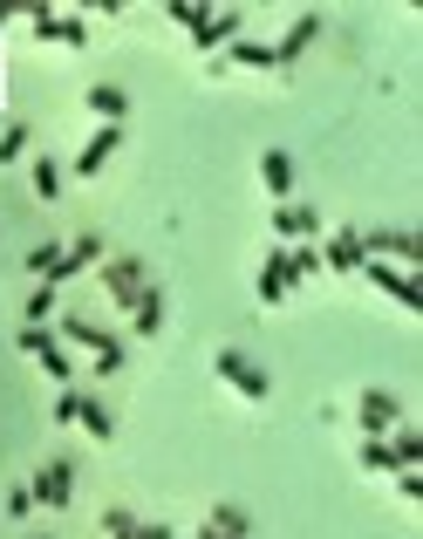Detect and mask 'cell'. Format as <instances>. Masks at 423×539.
<instances>
[{"label": "cell", "mask_w": 423, "mask_h": 539, "mask_svg": "<svg viewBox=\"0 0 423 539\" xmlns=\"http://www.w3.org/2000/svg\"><path fill=\"white\" fill-rule=\"evenodd\" d=\"M192 539H226V533H212V526H198V533Z\"/></svg>", "instance_id": "cell-34"}, {"label": "cell", "mask_w": 423, "mask_h": 539, "mask_svg": "<svg viewBox=\"0 0 423 539\" xmlns=\"http://www.w3.org/2000/svg\"><path fill=\"white\" fill-rule=\"evenodd\" d=\"M260 185L287 205V192H294V157L287 151H260Z\"/></svg>", "instance_id": "cell-17"}, {"label": "cell", "mask_w": 423, "mask_h": 539, "mask_svg": "<svg viewBox=\"0 0 423 539\" xmlns=\"http://www.w3.org/2000/svg\"><path fill=\"white\" fill-rule=\"evenodd\" d=\"M253 287H260V301H287V294H294V287H287V273H280V246H273L267 260H260V273H253Z\"/></svg>", "instance_id": "cell-20"}, {"label": "cell", "mask_w": 423, "mask_h": 539, "mask_svg": "<svg viewBox=\"0 0 423 539\" xmlns=\"http://www.w3.org/2000/svg\"><path fill=\"white\" fill-rule=\"evenodd\" d=\"M21 355H35L62 389L76 383V369H69V355H62V342H55V328H21Z\"/></svg>", "instance_id": "cell-4"}, {"label": "cell", "mask_w": 423, "mask_h": 539, "mask_svg": "<svg viewBox=\"0 0 423 539\" xmlns=\"http://www.w3.org/2000/svg\"><path fill=\"white\" fill-rule=\"evenodd\" d=\"M21 151H28V123H7L0 130V164H14Z\"/></svg>", "instance_id": "cell-29"}, {"label": "cell", "mask_w": 423, "mask_h": 539, "mask_svg": "<svg viewBox=\"0 0 423 539\" xmlns=\"http://www.w3.org/2000/svg\"><path fill=\"white\" fill-rule=\"evenodd\" d=\"M314 41H321V14H301V21H294V28H287V35L273 41V69H294V62H301V55H308Z\"/></svg>", "instance_id": "cell-12"}, {"label": "cell", "mask_w": 423, "mask_h": 539, "mask_svg": "<svg viewBox=\"0 0 423 539\" xmlns=\"http://www.w3.org/2000/svg\"><path fill=\"white\" fill-rule=\"evenodd\" d=\"M28 273H35L41 287H55V273H62V239H41V246H28Z\"/></svg>", "instance_id": "cell-23"}, {"label": "cell", "mask_w": 423, "mask_h": 539, "mask_svg": "<svg viewBox=\"0 0 423 539\" xmlns=\"http://www.w3.org/2000/svg\"><path fill=\"white\" fill-rule=\"evenodd\" d=\"M355 458H362V471H396V458H389L383 437H362V451H355Z\"/></svg>", "instance_id": "cell-28"}, {"label": "cell", "mask_w": 423, "mask_h": 539, "mask_svg": "<svg viewBox=\"0 0 423 539\" xmlns=\"http://www.w3.org/2000/svg\"><path fill=\"white\" fill-rule=\"evenodd\" d=\"M362 260H396V267H417V260H423V246L410 239V232L376 226V232H362Z\"/></svg>", "instance_id": "cell-6"}, {"label": "cell", "mask_w": 423, "mask_h": 539, "mask_svg": "<svg viewBox=\"0 0 423 539\" xmlns=\"http://www.w3.org/2000/svg\"><path fill=\"white\" fill-rule=\"evenodd\" d=\"M76 410H82V389L69 383L62 396H55V424H76Z\"/></svg>", "instance_id": "cell-31"}, {"label": "cell", "mask_w": 423, "mask_h": 539, "mask_svg": "<svg viewBox=\"0 0 423 539\" xmlns=\"http://www.w3.org/2000/svg\"><path fill=\"white\" fill-rule=\"evenodd\" d=\"M355 417H362L369 437H389L396 424H410V417H403V403H396L389 389H362V396H355Z\"/></svg>", "instance_id": "cell-5"}, {"label": "cell", "mask_w": 423, "mask_h": 539, "mask_svg": "<svg viewBox=\"0 0 423 539\" xmlns=\"http://www.w3.org/2000/svg\"><path fill=\"white\" fill-rule=\"evenodd\" d=\"M28 178H35V198H62V164H55V157H35Z\"/></svg>", "instance_id": "cell-25"}, {"label": "cell", "mask_w": 423, "mask_h": 539, "mask_svg": "<svg viewBox=\"0 0 423 539\" xmlns=\"http://www.w3.org/2000/svg\"><path fill=\"white\" fill-rule=\"evenodd\" d=\"M389 444V458H396V471H403V464H423V430H410V424H396L383 437Z\"/></svg>", "instance_id": "cell-24"}, {"label": "cell", "mask_w": 423, "mask_h": 539, "mask_svg": "<svg viewBox=\"0 0 423 539\" xmlns=\"http://www.w3.org/2000/svg\"><path fill=\"white\" fill-rule=\"evenodd\" d=\"M103 260H110L103 232H82V239H69V246H62V273H55V287H62V280H76L82 267H103Z\"/></svg>", "instance_id": "cell-13"}, {"label": "cell", "mask_w": 423, "mask_h": 539, "mask_svg": "<svg viewBox=\"0 0 423 539\" xmlns=\"http://www.w3.org/2000/svg\"><path fill=\"white\" fill-rule=\"evenodd\" d=\"M273 232H280V246H314V239H321V212L287 198V205L273 212Z\"/></svg>", "instance_id": "cell-8"}, {"label": "cell", "mask_w": 423, "mask_h": 539, "mask_svg": "<svg viewBox=\"0 0 423 539\" xmlns=\"http://www.w3.org/2000/svg\"><path fill=\"white\" fill-rule=\"evenodd\" d=\"M362 280H369V287H383V294H389V301H396V308H410V314L423 308L417 280H410V273H403V267H383V260H362Z\"/></svg>", "instance_id": "cell-10"}, {"label": "cell", "mask_w": 423, "mask_h": 539, "mask_svg": "<svg viewBox=\"0 0 423 539\" xmlns=\"http://www.w3.org/2000/svg\"><path fill=\"white\" fill-rule=\"evenodd\" d=\"M82 103H89V116H96V123H110V130H123V116H130V96H123L116 82H96Z\"/></svg>", "instance_id": "cell-15"}, {"label": "cell", "mask_w": 423, "mask_h": 539, "mask_svg": "<svg viewBox=\"0 0 423 539\" xmlns=\"http://www.w3.org/2000/svg\"><path fill=\"white\" fill-rule=\"evenodd\" d=\"M76 424L89 430V437H96V444H110V437H116V410H110V403H103V396H82Z\"/></svg>", "instance_id": "cell-19"}, {"label": "cell", "mask_w": 423, "mask_h": 539, "mask_svg": "<svg viewBox=\"0 0 423 539\" xmlns=\"http://www.w3.org/2000/svg\"><path fill=\"white\" fill-rule=\"evenodd\" d=\"M239 41V14H198L192 21V48H226Z\"/></svg>", "instance_id": "cell-16"}, {"label": "cell", "mask_w": 423, "mask_h": 539, "mask_svg": "<svg viewBox=\"0 0 423 539\" xmlns=\"http://www.w3.org/2000/svg\"><path fill=\"white\" fill-rule=\"evenodd\" d=\"M212 369H219V383H226L232 396H246V403H267V396H273L267 369H260L246 348H219V355H212Z\"/></svg>", "instance_id": "cell-2"}, {"label": "cell", "mask_w": 423, "mask_h": 539, "mask_svg": "<svg viewBox=\"0 0 423 539\" xmlns=\"http://www.w3.org/2000/svg\"><path fill=\"white\" fill-rule=\"evenodd\" d=\"M116 144H123V130H110V123H103V130H96V137H89V144L69 157V164H76V178H96V171L116 157Z\"/></svg>", "instance_id": "cell-14"}, {"label": "cell", "mask_w": 423, "mask_h": 539, "mask_svg": "<svg viewBox=\"0 0 423 539\" xmlns=\"http://www.w3.org/2000/svg\"><path fill=\"white\" fill-rule=\"evenodd\" d=\"M205 526H212V533H226V539H253V512H239V505H212V512H205Z\"/></svg>", "instance_id": "cell-22"}, {"label": "cell", "mask_w": 423, "mask_h": 539, "mask_svg": "<svg viewBox=\"0 0 423 539\" xmlns=\"http://www.w3.org/2000/svg\"><path fill=\"white\" fill-rule=\"evenodd\" d=\"M130 539H178V533H171L164 519H137V533H130Z\"/></svg>", "instance_id": "cell-33"}, {"label": "cell", "mask_w": 423, "mask_h": 539, "mask_svg": "<svg viewBox=\"0 0 423 539\" xmlns=\"http://www.w3.org/2000/svg\"><path fill=\"white\" fill-rule=\"evenodd\" d=\"M28 28L41 41H62V48H89V28L69 21V14H55V7H28Z\"/></svg>", "instance_id": "cell-11"}, {"label": "cell", "mask_w": 423, "mask_h": 539, "mask_svg": "<svg viewBox=\"0 0 423 539\" xmlns=\"http://www.w3.org/2000/svg\"><path fill=\"white\" fill-rule=\"evenodd\" d=\"M226 62L232 69H273V41H226Z\"/></svg>", "instance_id": "cell-21"}, {"label": "cell", "mask_w": 423, "mask_h": 539, "mask_svg": "<svg viewBox=\"0 0 423 539\" xmlns=\"http://www.w3.org/2000/svg\"><path fill=\"white\" fill-rule=\"evenodd\" d=\"M28 505H35V492H28V485H14V492H7V505H0V512H14V519H28Z\"/></svg>", "instance_id": "cell-32"}, {"label": "cell", "mask_w": 423, "mask_h": 539, "mask_svg": "<svg viewBox=\"0 0 423 539\" xmlns=\"http://www.w3.org/2000/svg\"><path fill=\"white\" fill-rule=\"evenodd\" d=\"M130 328H137V335H157V328H164V287H157V280L130 301Z\"/></svg>", "instance_id": "cell-18"}, {"label": "cell", "mask_w": 423, "mask_h": 539, "mask_svg": "<svg viewBox=\"0 0 423 539\" xmlns=\"http://www.w3.org/2000/svg\"><path fill=\"white\" fill-rule=\"evenodd\" d=\"M103 533H110V539H130V533H137V512H123V505H116V512H103Z\"/></svg>", "instance_id": "cell-30"}, {"label": "cell", "mask_w": 423, "mask_h": 539, "mask_svg": "<svg viewBox=\"0 0 423 539\" xmlns=\"http://www.w3.org/2000/svg\"><path fill=\"white\" fill-rule=\"evenodd\" d=\"M314 246H321V273H362V232L355 226L348 232H321Z\"/></svg>", "instance_id": "cell-9"}, {"label": "cell", "mask_w": 423, "mask_h": 539, "mask_svg": "<svg viewBox=\"0 0 423 539\" xmlns=\"http://www.w3.org/2000/svg\"><path fill=\"white\" fill-rule=\"evenodd\" d=\"M28 492H35V505H69V499H76V464H69V458L41 464L35 478H28Z\"/></svg>", "instance_id": "cell-7"}, {"label": "cell", "mask_w": 423, "mask_h": 539, "mask_svg": "<svg viewBox=\"0 0 423 539\" xmlns=\"http://www.w3.org/2000/svg\"><path fill=\"white\" fill-rule=\"evenodd\" d=\"M55 342H69V348H89V355H96V376H116V369H123V342H116L110 328L82 321V314H62V321H55Z\"/></svg>", "instance_id": "cell-1"}, {"label": "cell", "mask_w": 423, "mask_h": 539, "mask_svg": "<svg viewBox=\"0 0 423 539\" xmlns=\"http://www.w3.org/2000/svg\"><path fill=\"white\" fill-rule=\"evenodd\" d=\"M144 287H151V267H144L137 253H110V260H103V294H110L123 314H130V301H137Z\"/></svg>", "instance_id": "cell-3"}, {"label": "cell", "mask_w": 423, "mask_h": 539, "mask_svg": "<svg viewBox=\"0 0 423 539\" xmlns=\"http://www.w3.org/2000/svg\"><path fill=\"white\" fill-rule=\"evenodd\" d=\"M389 478H396V499H403V505L423 499V464H403V471H389Z\"/></svg>", "instance_id": "cell-27"}, {"label": "cell", "mask_w": 423, "mask_h": 539, "mask_svg": "<svg viewBox=\"0 0 423 539\" xmlns=\"http://www.w3.org/2000/svg\"><path fill=\"white\" fill-rule=\"evenodd\" d=\"M48 321H55V287L35 280V294H28V328H48Z\"/></svg>", "instance_id": "cell-26"}]
</instances>
